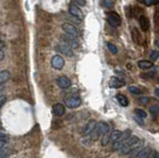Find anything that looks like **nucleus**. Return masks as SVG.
<instances>
[{"instance_id":"e433bc0d","label":"nucleus","mask_w":159,"mask_h":158,"mask_svg":"<svg viewBox=\"0 0 159 158\" xmlns=\"http://www.w3.org/2000/svg\"><path fill=\"white\" fill-rule=\"evenodd\" d=\"M5 144H6V141L1 140V139H0V148H2V147H4Z\"/></svg>"},{"instance_id":"c9c22d12","label":"nucleus","mask_w":159,"mask_h":158,"mask_svg":"<svg viewBox=\"0 0 159 158\" xmlns=\"http://www.w3.org/2000/svg\"><path fill=\"white\" fill-rule=\"evenodd\" d=\"M135 120L137 121V123H138L140 125H143L144 124V123L143 121L141 120V117H139V116H137V117H135Z\"/></svg>"},{"instance_id":"412c9836","label":"nucleus","mask_w":159,"mask_h":158,"mask_svg":"<svg viewBox=\"0 0 159 158\" xmlns=\"http://www.w3.org/2000/svg\"><path fill=\"white\" fill-rule=\"evenodd\" d=\"M10 79V73L8 71H1L0 72V84L7 82Z\"/></svg>"},{"instance_id":"393cba45","label":"nucleus","mask_w":159,"mask_h":158,"mask_svg":"<svg viewBox=\"0 0 159 158\" xmlns=\"http://www.w3.org/2000/svg\"><path fill=\"white\" fill-rule=\"evenodd\" d=\"M154 24L156 27H159V7H156L154 10Z\"/></svg>"},{"instance_id":"58836bf2","label":"nucleus","mask_w":159,"mask_h":158,"mask_svg":"<svg viewBox=\"0 0 159 158\" xmlns=\"http://www.w3.org/2000/svg\"><path fill=\"white\" fill-rule=\"evenodd\" d=\"M154 92H155V95H156L157 96H159V88H157L156 89H155Z\"/></svg>"},{"instance_id":"6ab92c4d","label":"nucleus","mask_w":159,"mask_h":158,"mask_svg":"<svg viewBox=\"0 0 159 158\" xmlns=\"http://www.w3.org/2000/svg\"><path fill=\"white\" fill-rule=\"evenodd\" d=\"M117 102L119 103V105L122 106H127L128 103H129L127 98H126L125 96L121 95V94L117 95Z\"/></svg>"},{"instance_id":"c85d7f7f","label":"nucleus","mask_w":159,"mask_h":158,"mask_svg":"<svg viewBox=\"0 0 159 158\" xmlns=\"http://www.w3.org/2000/svg\"><path fill=\"white\" fill-rule=\"evenodd\" d=\"M150 113L154 116H159V106H152L150 107Z\"/></svg>"},{"instance_id":"ea45409f","label":"nucleus","mask_w":159,"mask_h":158,"mask_svg":"<svg viewBox=\"0 0 159 158\" xmlns=\"http://www.w3.org/2000/svg\"><path fill=\"white\" fill-rule=\"evenodd\" d=\"M155 45L159 48V39H156V40H155Z\"/></svg>"},{"instance_id":"a878e982","label":"nucleus","mask_w":159,"mask_h":158,"mask_svg":"<svg viewBox=\"0 0 159 158\" xmlns=\"http://www.w3.org/2000/svg\"><path fill=\"white\" fill-rule=\"evenodd\" d=\"M100 4L106 8H110L113 5V0H100Z\"/></svg>"},{"instance_id":"f704fd0d","label":"nucleus","mask_w":159,"mask_h":158,"mask_svg":"<svg viewBox=\"0 0 159 158\" xmlns=\"http://www.w3.org/2000/svg\"><path fill=\"white\" fill-rule=\"evenodd\" d=\"M74 1L77 3L78 5H81V6L86 5V0H74Z\"/></svg>"},{"instance_id":"aec40b11","label":"nucleus","mask_w":159,"mask_h":158,"mask_svg":"<svg viewBox=\"0 0 159 158\" xmlns=\"http://www.w3.org/2000/svg\"><path fill=\"white\" fill-rule=\"evenodd\" d=\"M11 152V148H9V147H2V148H0V158L9 157Z\"/></svg>"},{"instance_id":"423d86ee","label":"nucleus","mask_w":159,"mask_h":158,"mask_svg":"<svg viewBox=\"0 0 159 158\" xmlns=\"http://www.w3.org/2000/svg\"><path fill=\"white\" fill-rule=\"evenodd\" d=\"M69 12L73 17H75L76 19L78 20H83L84 19V13L79 7L76 4H72L70 7H69Z\"/></svg>"},{"instance_id":"f03ea898","label":"nucleus","mask_w":159,"mask_h":158,"mask_svg":"<svg viewBox=\"0 0 159 158\" xmlns=\"http://www.w3.org/2000/svg\"><path fill=\"white\" fill-rule=\"evenodd\" d=\"M130 133H131V131L130 130H125L123 132H121V135L119 136V138L117 139L115 141L113 142V150H114V151H117V150H119L121 148V146L123 145V143L125 142V140L127 139L129 136H130Z\"/></svg>"},{"instance_id":"72a5a7b5","label":"nucleus","mask_w":159,"mask_h":158,"mask_svg":"<svg viewBox=\"0 0 159 158\" xmlns=\"http://www.w3.org/2000/svg\"><path fill=\"white\" fill-rule=\"evenodd\" d=\"M148 102H149V99L146 98V96H142V98L139 99V103H142V105H146V103H148Z\"/></svg>"},{"instance_id":"f3484780","label":"nucleus","mask_w":159,"mask_h":158,"mask_svg":"<svg viewBox=\"0 0 159 158\" xmlns=\"http://www.w3.org/2000/svg\"><path fill=\"white\" fill-rule=\"evenodd\" d=\"M137 65H138V67L141 70H147V69H150L151 67H153V63L150 62V61H146V60H140V61H138Z\"/></svg>"},{"instance_id":"6e6552de","label":"nucleus","mask_w":159,"mask_h":158,"mask_svg":"<svg viewBox=\"0 0 159 158\" xmlns=\"http://www.w3.org/2000/svg\"><path fill=\"white\" fill-rule=\"evenodd\" d=\"M62 40L66 43V44L68 45V46H70V47L72 48V49H77L78 47H79V43H78V41L76 40V39L74 38V37H70V36H66V35H63L62 36Z\"/></svg>"},{"instance_id":"dca6fc26","label":"nucleus","mask_w":159,"mask_h":158,"mask_svg":"<svg viewBox=\"0 0 159 158\" xmlns=\"http://www.w3.org/2000/svg\"><path fill=\"white\" fill-rule=\"evenodd\" d=\"M65 111H66V109H65V106L62 103H56V105L53 106V113L57 116H64Z\"/></svg>"},{"instance_id":"bb28decb","label":"nucleus","mask_w":159,"mask_h":158,"mask_svg":"<svg viewBox=\"0 0 159 158\" xmlns=\"http://www.w3.org/2000/svg\"><path fill=\"white\" fill-rule=\"evenodd\" d=\"M107 49L110 50V51L113 53V54H117L118 50H117V46H115V45L111 44V43H110V42H107Z\"/></svg>"},{"instance_id":"39448f33","label":"nucleus","mask_w":159,"mask_h":158,"mask_svg":"<svg viewBox=\"0 0 159 158\" xmlns=\"http://www.w3.org/2000/svg\"><path fill=\"white\" fill-rule=\"evenodd\" d=\"M62 29L66 32V33L69 35V36H72V37H74V38H77L79 37V31L78 29L76 28L73 24H70V23H64L62 25Z\"/></svg>"},{"instance_id":"2f4dec72","label":"nucleus","mask_w":159,"mask_h":158,"mask_svg":"<svg viewBox=\"0 0 159 158\" xmlns=\"http://www.w3.org/2000/svg\"><path fill=\"white\" fill-rule=\"evenodd\" d=\"M0 139H1V140H4V141H8L9 136L5 133H3V132H0Z\"/></svg>"},{"instance_id":"9b49d317","label":"nucleus","mask_w":159,"mask_h":158,"mask_svg":"<svg viewBox=\"0 0 159 158\" xmlns=\"http://www.w3.org/2000/svg\"><path fill=\"white\" fill-rule=\"evenodd\" d=\"M59 51L64 54V55H66L68 57H72V56H74V53H73V50H72V48L70 47V46H68L67 44H61L58 46V48H57Z\"/></svg>"},{"instance_id":"20e7f679","label":"nucleus","mask_w":159,"mask_h":158,"mask_svg":"<svg viewBox=\"0 0 159 158\" xmlns=\"http://www.w3.org/2000/svg\"><path fill=\"white\" fill-rule=\"evenodd\" d=\"M65 103L70 109H76V107L81 106L82 99L78 96H70L65 99Z\"/></svg>"},{"instance_id":"f8f14e48","label":"nucleus","mask_w":159,"mask_h":158,"mask_svg":"<svg viewBox=\"0 0 159 158\" xmlns=\"http://www.w3.org/2000/svg\"><path fill=\"white\" fill-rule=\"evenodd\" d=\"M139 25H140V28L142 29V31H144V32L148 31V29H149V27H150L149 19L144 15L140 16L139 17Z\"/></svg>"},{"instance_id":"7c9ffc66","label":"nucleus","mask_w":159,"mask_h":158,"mask_svg":"<svg viewBox=\"0 0 159 158\" xmlns=\"http://www.w3.org/2000/svg\"><path fill=\"white\" fill-rule=\"evenodd\" d=\"M149 58H150V60H152V61H156L159 58V52L158 51H152L150 54Z\"/></svg>"},{"instance_id":"f257e3e1","label":"nucleus","mask_w":159,"mask_h":158,"mask_svg":"<svg viewBox=\"0 0 159 158\" xmlns=\"http://www.w3.org/2000/svg\"><path fill=\"white\" fill-rule=\"evenodd\" d=\"M139 145H140V140L137 136H129L123 143V145L121 146V148L119 149V154L120 155L129 154V152H131L132 149L136 148Z\"/></svg>"},{"instance_id":"a19ab883","label":"nucleus","mask_w":159,"mask_h":158,"mask_svg":"<svg viewBox=\"0 0 159 158\" xmlns=\"http://www.w3.org/2000/svg\"><path fill=\"white\" fill-rule=\"evenodd\" d=\"M3 89H4V86H3L2 84H0V92L3 91Z\"/></svg>"},{"instance_id":"5701e85b","label":"nucleus","mask_w":159,"mask_h":158,"mask_svg":"<svg viewBox=\"0 0 159 158\" xmlns=\"http://www.w3.org/2000/svg\"><path fill=\"white\" fill-rule=\"evenodd\" d=\"M121 135V131L120 130H113L110 133V141H115L117 139L119 138V136Z\"/></svg>"},{"instance_id":"9d476101","label":"nucleus","mask_w":159,"mask_h":158,"mask_svg":"<svg viewBox=\"0 0 159 158\" xmlns=\"http://www.w3.org/2000/svg\"><path fill=\"white\" fill-rule=\"evenodd\" d=\"M57 84L61 89H68L71 87V81L70 79L66 76H61L58 78Z\"/></svg>"},{"instance_id":"a211bd4d","label":"nucleus","mask_w":159,"mask_h":158,"mask_svg":"<svg viewBox=\"0 0 159 158\" xmlns=\"http://www.w3.org/2000/svg\"><path fill=\"white\" fill-rule=\"evenodd\" d=\"M151 153V148L150 147H145L142 150H140L139 153L137 154V158H148Z\"/></svg>"},{"instance_id":"0eeeda50","label":"nucleus","mask_w":159,"mask_h":158,"mask_svg":"<svg viewBox=\"0 0 159 158\" xmlns=\"http://www.w3.org/2000/svg\"><path fill=\"white\" fill-rule=\"evenodd\" d=\"M51 66L56 70H62L63 67L65 66V61L61 56L56 55L51 60Z\"/></svg>"},{"instance_id":"4be33fe9","label":"nucleus","mask_w":159,"mask_h":158,"mask_svg":"<svg viewBox=\"0 0 159 158\" xmlns=\"http://www.w3.org/2000/svg\"><path fill=\"white\" fill-rule=\"evenodd\" d=\"M110 141V131L107 132L106 134L103 135V138H102V145L103 146H107L108 143Z\"/></svg>"},{"instance_id":"2eb2a0df","label":"nucleus","mask_w":159,"mask_h":158,"mask_svg":"<svg viewBox=\"0 0 159 158\" xmlns=\"http://www.w3.org/2000/svg\"><path fill=\"white\" fill-rule=\"evenodd\" d=\"M131 36H132V40H133V42L135 43V44H137V45L141 44V40H142L141 35H140L139 31L137 30L135 27L131 28Z\"/></svg>"},{"instance_id":"b1692460","label":"nucleus","mask_w":159,"mask_h":158,"mask_svg":"<svg viewBox=\"0 0 159 158\" xmlns=\"http://www.w3.org/2000/svg\"><path fill=\"white\" fill-rule=\"evenodd\" d=\"M140 3H142L145 6H151L154 4H157L159 2V0H138Z\"/></svg>"},{"instance_id":"4468645a","label":"nucleus","mask_w":159,"mask_h":158,"mask_svg":"<svg viewBox=\"0 0 159 158\" xmlns=\"http://www.w3.org/2000/svg\"><path fill=\"white\" fill-rule=\"evenodd\" d=\"M96 127L99 129L100 135H103V134H106L107 132L110 131V125L107 123H104V121H100V123H97Z\"/></svg>"},{"instance_id":"4c0bfd02","label":"nucleus","mask_w":159,"mask_h":158,"mask_svg":"<svg viewBox=\"0 0 159 158\" xmlns=\"http://www.w3.org/2000/svg\"><path fill=\"white\" fill-rule=\"evenodd\" d=\"M3 59H4V53H3V51L0 50V61H2Z\"/></svg>"},{"instance_id":"cd10ccee","label":"nucleus","mask_w":159,"mask_h":158,"mask_svg":"<svg viewBox=\"0 0 159 158\" xmlns=\"http://www.w3.org/2000/svg\"><path fill=\"white\" fill-rule=\"evenodd\" d=\"M134 111H135L136 116H139V117H141V118H145L147 116V113L143 109H136Z\"/></svg>"},{"instance_id":"ddd939ff","label":"nucleus","mask_w":159,"mask_h":158,"mask_svg":"<svg viewBox=\"0 0 159 158\" xmlns=\"http://www.w3.org/2000/svg\"><path fill=\"white\" fill-rule=\"evenodd\" d=\"M96 120H90L88 123L86 124V126L84 128V130H83V133H84V135H90L91 134V132L93 130V128L96 127Z\"/></svg>"},{"instance_id":"79ce46f5","label":"nucleus","mask_w":159,"mask_h":158,"mask_svg":"<svg viewBox=\"0 0 159 158\" xmlns=\"http://www.w3.org/2000/svg\"><path fill=\"white\" fill-rule=\"evenodd\" d=\"M153 158H159V153H155V155Z\"/></svg>"},{"instance_id":"7ed1b4c3","label":"nucleus","mask_w":159,"mask_h":158,"mask_svg":"<svg viewBox=\"0 0 159 158\" xmlns=\"http://www.w3.org/2000/svg\"><path fill=\"white\" fill-rule=\"evenodd\" d=\"M107 23L110 25L111 27L117 28L121 24V18L117 12H110L107 16Z\"/></svg>"},{"instance_id":"1a4fd4ad","label":"nucleus","mask_w":159,"mask_h":158,"mask_svg":"<svg viewBox=\"0 0 159 158\" xmlns=\"http://www.w3.org/2000/svg\"><path fill=\"white\" fill-rule=\"evenodd\" d=\"M124 85H125V82L117 77H113L110 80V87L113 89H119L123 87Z\"/></svg>"},{"instance_id":"c756f323","label":"nucleus","mask_w":159,"mask_h":158,"mask_svg":"<svg viewBox=\"0 0 159 158\" xmlns=\"http://www.w3.org/2000/svg\"><path fill=\"white\" fill-rule=\"evenodd\" d=\"M128 91L130 92L131 94H133V95H140V94H141V91H140V89L138 88H136V87H129Z\"/></svg>"},{"instance_id":"473e14b6","label":"nucleus","mask_w":159,"mask_h":158,"mask_svg":"<svg viewBox=\"0 0 159 158\" xmlns=\"http://www.w3.org/2000/svg\"><path fill=\"white\" fill-rule=\"evenodd\" d=\"M6 100H7V99H6L5 96H3V95L0 96V109H1L2 106L6 103Z\"/></svg>"}]
</instances>
